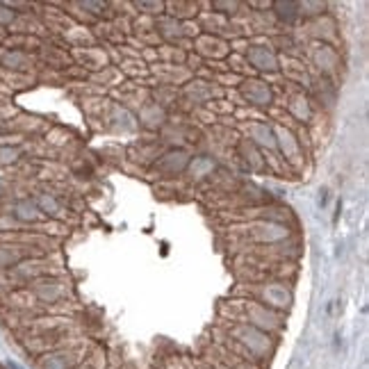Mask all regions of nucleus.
<instances>
[{
	"instance_id": "obj_1",
	"label": "nucleus",
	"mask_w": 369,
	"mask_h": 369,
	"mask_svg": "<svg viewBox=\"0 0 369 369\" xmlns=\"http://www.w3.org/2000/svg\"><path fill=\"white\" fill-rule=\"evenodd\" d=\"M11 19H14V11H9L7 7L5 9L0 7V23H11Z\"/></svg>"
}]
</instances>
